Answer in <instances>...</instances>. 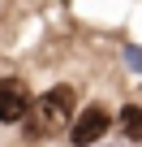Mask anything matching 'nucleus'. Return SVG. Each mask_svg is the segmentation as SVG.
Wrapping results in <instances>:
<instances>
[{
    "label": "nucleus",
    "mask_w": 142,
    "mask_h": 147,
    "mask_svg": "<svg viewBox=\"0 0 142 147\" xmlns=\"http://www.w3.org/2000/svg\"><path fill=\"white\" fill-rule=\"evenodd\" d=\"M69 113H73V91H69V87H52V91H43L39 100H30L26 134L52 138V134H60V125L69 121Z\"/></svg>",
    "instance_id": "f257e3e1"
},
{
    "label": "nucleus",
    "mask_w": 142,
    "mask_h": 147,
    "mask_svg": "<svg viewBox=\"0 0 142 147\" xmlns=\"http://www.w3.org/2000/svg\"><path fill=\"white\" fill-rule=\"evenodd\" d=\"M26 113H30L26 82L22 78H0V121L13 125V121H26Z\"/></svg>",
    "instance_id": "7ed1b4c3"
},
{
    "label": "nucleus",
    "mask_w": 142,
    "mask_h": 147,
    "mask_svg": "<svg viewBox=\"0 0 142 147\" xmlns=\"http://www.w3.org/2000/svg\"><path fill=\"white\" fill-rule=\"evenodd\" d=\"M121 56H125V65L142 78V48H138V43H125V48H121Z\"/></svg>",
    "instance_id": "39448f33"
},
{
    "label": "nucleus",
    "mask_w": 142,
    "mask_h": 147,
    "mask_svg": "<svg viewBox=\"0 0 142 147\" xmlns=\"http://www.w3.org/2000/svg\"><path fill=\"white\" fill-rule=\"evenodd\" d=\"M108 125H112V113H108L103 104H91V108L78 113V121H73V130H69V138H73L78 147H91V143H99V138L108 134Z\"/></svg>",
    "instance_id": "f03ea898"
},
{
    "label": "nucleus",
    "mask_w": 142,
    "mask_h": 147,
    "mask_svg": "<svg viewBox=\"0 0 142 147\" xmlns=\"http://www.w3.org/2000/svg\"><path fill=\"white\" fill-rule=\"evenodd\" d=\"M121 130H125V138H142V108L138 104L121 108Z\"/></svg>",
    "instance_id": "20e7f679"
}]
</instances>
